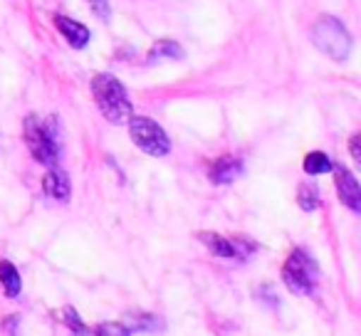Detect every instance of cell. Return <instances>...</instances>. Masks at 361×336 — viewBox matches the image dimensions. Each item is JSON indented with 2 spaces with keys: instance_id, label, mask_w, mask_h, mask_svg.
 <instances>
[{
  "instance_id": "1",
  "label": "cell",
  "mask_w": 361,
  "mask_h": 336,
  "mask_svg": "<svg viewBox=\"0 0 361 336\" xmlns=\"http://www.w3.org/2000/svg\"><path fill=\"white\" fill-rule=\"evenodd\" d=\"M92 94L99 106V111L111 121V124H124L131 119V101L126 97V89L114 75H97L92 80Z\"/></svg>"
},
{
  "instance_id": "5",
  "label": "cell",
  "mask_w": 361,
  "mask_h": 336,
  "mask_svg": "<svg viewBox=\"0 0 361 336\" xmlns=\"http://www.w3.org/2000/svg\"><path fill=\"white\" fill-rule=\"evenodd\" d=\"M129 134H131V141L149 156L161 158V156H166L171 151L169 134H166L154 119H149V116H131Z\"/></svg>"
},
{
  "instance_id": "13",
  "label": "cell",
  "mask_w": 361,
  "mask_h": 336,
  "mask_svg": "<svg viewBox=\"0 0 361 336\" xmlns=\"http://www.w3.org/2000/svg\"><path fill=\"white\" fill-rule=\"evenodd\" d=\"M297 203H300L302 211L314 213L317 208H319V191H317V186H312V183H302L300 191H297Z\"/></svg>"
},
{
  "instance_id": "16",
  "label": "cell",
  "mask_w": 361,
  "mask_h": 336,
  "mask_svg": "<svg viewBox=\"0 0 361 336\" xmlns=\"http://www.w3.org/2000/svg\"><path fill=\"white\" fill-rule=\"evenodd\" d=\"M94 336H131L129 329L124 324H116V321H106V324H99L94 329Z\"/></svg>"
},
{
  "instance_id": "11",
  "label": "cell",
  "mask_w": 361,
  "mask_h": 336,
  "mask_svg": "<svg viewBox=\"0 0 361 336\" xmlns=\"http://www.w3.org/2000/svg\"><path fill=\"white\" fill-rule=\"evenodd\" d=\"M0 285H3V290H6V294L11 297V299H16V297L20 294L23 280H20V272H18V267L13 265V262H8V260L0 262Z\"/></svg>"
},
{
  "instance_id": "4",
  "label": "cell",
  "mask_w": 361,
  "mask_h": 336,
  "mask_svg": "<svg viewBox=\"0 0 361 336\" xmlns=\"http://www.w3.org/2000/svg\"><path fill=\"white\" fill-rule=\"evenodd\" d=\"M312 40H314L317 50H322L334 62H344L351 52L349 30L331 15H324L317 20V25L312 27Z\"/></svg>"
},
{
  "instance_id": "2",
  "label": "cell",
  "mask_w": 361,
  "mask_h": 336,
  "mask_svg": "<svg viewBox=\"0 0 361 336\" xmlns=\"http://www.w3.org/2000/svg\"><path fill=\"white\" fill-rule=\"evenodd\" d=\"M23 139H25L30 154L35 161L45 166H55L60 158V144L55 136V124L52 121L40 119L37 114H30L23 121Z\"/></svg>"
},
{
  "instance_id": "9",
  "label": "cell",
  "mask_w": 361,
  "mask_h": 336,
  "mask_svg": "<svg viewBox=\"0 0 361 336\" xmlns=\"http://www.w3.org/2000/svg\"><path fill=\"white\" fill-rule=\"evenodd\" d=\"M42 191H45V196L55 198V201H67L70 198V178H67V173L57 171L52 166V171L42 181Z\"/></svg>"
},
{
  "instance_id": "3",
  "label": "cell",
  "mask_w": 361,
  "mask_h": 336,
  "mask_svg": "<svg viewBox=\"0 0 361 336\" xmlns=\"http://www.w3.org/2000/svg\"><path fill=\"white\" fill-rule=\"evenodd\" d=\"M282 280L295 294H314L317 285H319V267H317L314 257L300 247L292 250V255L282 267Z\"/></svg>"
},
{
  "instance_id": "18",
  "label": "cell",
  "mask_w": 361,
  "mask_h": 336,
  "mask_svg": "<svg viewBox=\"0 0 361 336\" xmlns=\"http://www.w3.org/2000/svg\"><path fill=\"white\" fill-rule=\"evenodd\" d=\"M349 151H351V156H354V161H361V149H359V134H354V136H351V141H349Z\"/></svg>"
},
{
  "instance_id": "8",
  "label": "cell",
  "mask_w": 361,
  "mask_h": 336,
  "mask_svg": "<svg viewBox=\"0 0 361 336\" xmlns=\"http://www.w3.org/2000/svg\"><path fill=\"white\" fill-rule=\"evenodd\" d=\"M55 25H57V30L67 37V42H70L75 50L87 47V42H90V30H87L82 23L72 20V18H65V15H55Z\"/></svg>"
},
{
  "instance_id": "15",
  "label": "cell",
  "mask_w": 361,
  "mask_h": 336,
  "mask_svg": "<svg viewBox=\"0 0 361 336\" xmlns=\"http://www.w3.org/2000/svg\"><path fill=\"white\" fill-rule=\"evenodd\" d=\"M62 319H65L67 326H72V331H75L77 336H90V329H87V326L82 324L80 316H77V311L72 309V306H67V309L62 311Z\"/></svg>"
},
{
  "instance_id": "17",
  "label": "cell",
  "mask_w": 361,
  "mask_h": 336,
  "mask_svg": "<svg viewBox=\"0 0 361 336\" xmlns=\"http://www.w3.org/2000/svg\"><path fill=\"white\" fill-rule=\"evenodd\" d=\"M90 6L97 18H102V20L109 18V3H106V0H90Z\"/></svg>"
},
{
  "instance_id": "12",
  "label": "cell",
  "mask_w": 361,
  "mask_h": 336,
  "mask_svg": "<svg viewBox=\"0 0 361 336\" xmlns=\"http://www.w3.org/2000/svg\"><path fill=\"white\" fill-rule=\"evenodd\" d=\"M331 158L322 151H312V154L305 156V171L310 176H322V173H329L331 171Z\"/></svg>"
},
{
  "instance_id": "10",
  "label": "cell",
  "mask_w": 361,
  "mask_h": 336,
  "mask_svg": "<svg viewBox=\"0 0 361 336\" xmlns=\"http://www.w3.org/2000/svg\"><path fill=\"white\" fill-rule=\"evenodd\" d=\"M198 237H201V242H206L208 250L216 257H238L235 242L228 240V237L218 235V232H198Z\"/></svg>"
},
{
  "instance_id": "14",
  "label": "cell",
  "mask_w": 361,
  "mask_h": 336,
  "mask_svg": "<svg viewBox=\"0 0 361 336\" xmlns=\"http://www.w3.org/2000/svg\"><path fill=\"white\" fill-rule=\"evenodd\" d=\"M180 55H183V52H180V47L176 45L173 40H161V42H156V45L151 47L149 60H159V57H176V60H178Z\"/></svg>"
},
{
  "instance_id": "6",
  "label": "cell",
  "mask_w": 361,
  "mask_h": 336,
  "mask_svg": "<svg viewBox=\"0 0 361 336\" xmlns=\"http://www.w3.org/2000/svg\"><path fill=\"white\" fill-rule=\"evenodd\" d=\"M334 168V183L336 193H339V201L344 203L349 211L359 213L361 211V188L356 183V176L346 168V166H331Z\"/></svg>"
},
{
  "instance_id": "7",
  "label": "cell",
  "mask_w": 361,
  "mask_h": 336,
  "mask_svg": "<svg viewBox=\"0 0 361 336\" xmlns=\"http://www.w3.org/2000/svg\"><path fill=\"white\" fill-rule=\"evenodd\" d=\"M243 173V161L238 156H223V158L213 161L211 168H208V178H211L216 186L223 183H233Z\"/></svg>"
}]
</instances>
